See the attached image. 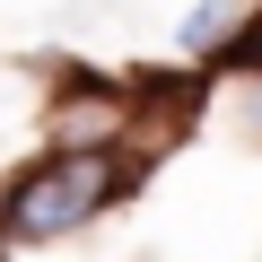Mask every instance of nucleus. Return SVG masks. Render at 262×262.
Segmentation results:
<instances>
[{
    "label": "nucleus",
    "mask_w": 262,
    "mask_h": 262,
    "mask_svg": "<svg viewBox=\"0 0 262 262\" xmlns=\"http://www.w3.org/2000/svg\"><path fill=\"white\" fill-rule=\"evenodd\" d=\"M140 184V149H44L0 192V245H61Z\"/></svg>",
    "instance_id": "nucleus-1"
},
{
    "label": "nucleus",
    "mask_w": 262,
    "mask_h": 262,
    "mask_svg": "<svg viewBox=\"0 0 262 262\" xmlns=\"http://www.w3.org/2000/svg\"><path fill=\"white\" fill-rule=\"evenodd\" d=\"M219 61H236V70H262V9H253V27H245V35L219 53Z\"/></svg>",
    "instance_id": "nucleus-2"
},
{
    "label": "nucleus",
    "mask_w": 262,
    "mask_h": 262,
    "mask_svg": "<svg viewBox=\"0 0 262 262\" xmlns=\"http://www.w3.org/2000/svg\"><path fill=\"white\" fill-rule=\"evenodd\" d=\"M245 140L262 149V88H245Z\"/></svg>",
    "instance_id": "nucleus-3"
},
{
    "label": "nucleus",
    "mask_w": 262,
    "mask_h": 262,
    "mask_svg": "<svg viewBox=\"0 0 262 262\" xmlns=\"http://www.w3.org/2000/svg\"><path fill=\"white\" fill-rule=\"evenodd\" d=\"M0 262H9V253H0Z\"/></svg>",
    "instance_id": "nucleus-4"
}]
</instances>
